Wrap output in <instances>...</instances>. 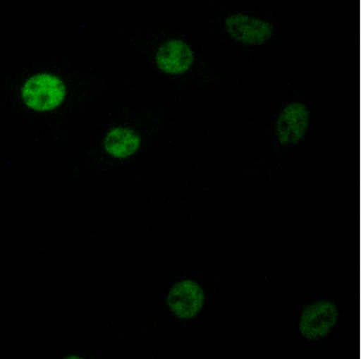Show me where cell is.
<instances>
[{
	"mask_svg": "<svg viewBox=\"0 0 361 359\" xmlns=\"http://www.w3.org/2000/svg\"><path fill=\"white\" fill-rule=\"evenodd\" d=\"M66 358H72V359H75V358H81V357L80 355H77L75 356V355H68L66 357Z\"/></svg>",
	"mask_w": 361,
	"mask_h": 359,
	"instance_id": "cell-8",
	"label": "cell"
},
{
	"mask_svg": "<svg viewBox=\"0 0 361 359\" xmlns=\"http://www.w3.org/2000/svg\"><path fill=\"white\" fill-rule=\"evenodd\" d=\"M224 26L233 40L245 45L263 44L271 39L274 32L269 21L241 13L228 16Z\"/></svg>",
	"mask_w": 361,
	"mask_h": 359,
	"instance_id": "cell-5",
	"label": "cell"
},
{
	"mask_svg": "<svg viewBox=\"0 0 361 359\" xmlns=\"http://www.w3.org/2000/svg\"><path fill=\"white\" fill-rule=\"evenodd\" d=\"M67 86L59 75L40 71L27 77L20 88L23 104L37 113H48L59 108L65 102Z\"/></svg>",
	"mask_w": 361,
	"mask_h": 359,
	"instance_id": "cell-1",
	"label": "cell"
},
{
	"mask_svg": "<svg viewBox=\"0 0 361 359\" xmlns=\"http://www.w3.org/2000/svg\"><path fill=\"white\" fill-rule=\"evenodd\" d=\"M165 302L169 312L176 318L189 321L196 318L202 311L206 293L197 280L184 278L175 281L170 286Z\"/></svg>",
	"mask_w": 361,
	"mask_h": 359,
	"instance_id": "cell-3",
	"label": "cell"
},
{
	"mask_svg": "<svg viewBox=\"0 0 361 359\" xmlns=\"http://www.w3.org/2000/svg\"><path fill=\"white\" fill-rule=\"evenodd\" d=\"M311 118V111L306 103L299 100L287 103L279 113L275 122L278 142L284 147L300 143L309 131Z\"/></svg>",
	"mask_w": 361,
	"mask_h": 359,
	"instance_id": "cell-4",
	"label": "cell"
},
{
	"mask_svg": "<svg viewBox=\"0 0 361 359\" xmlns=\"http://www.w3.org/2000/svg\"><path fill=\"white\" fill-rule=\"evenodd\" d=\"M195 54L190 45L179 38H171L161 43L156 50L154 62L162 73L180 75L193 65Z\"/></svg>",
	"mask_w": 361,
	"mask_h": 359,
	"instance_id": "cell-6",
	"label": "cell"
},
{
	"mask_svg": "<svg viewBox=\"0 0 361 359\" xmlns=\"http://www.w3.org/2000/svg\"><path fill=\"white\" fill-rule=\"evenodd\" d=\"M341 318L338 304L330 298H318L306 303L297 322L300 336L308 342H319L328 338Z\"/></svg>",
	"mask_w": 361,
	"mask_h": 359,
	"instance_id": "cell-2",
	"label": "cell"
},
{
	"mask_svg": "<svg viewBox=\"0 0 361 359\" xmlns=\"http://www.w3.org/2000/svg\"><path fill=\"white\" fill-rule=\"evenodd\" d=\"M140 134L133 128L116 126L105 133L102 147L106 154L116 159H126L135 155L142 145Z\"/></svg>",
	"mask_w": 361,
	"mask_h": 359,
	"instance_id": "cell-7",
	"label": "cell"
}]
</instances>
